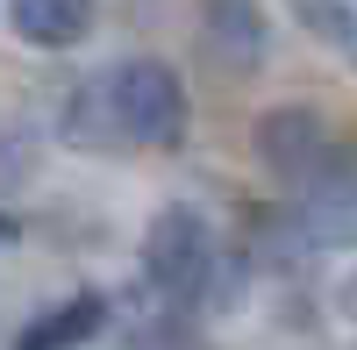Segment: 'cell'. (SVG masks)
<instances>
[{
	"label": "cell",
	"mask_w": 357,
	"mask_h": 350,
	"mask_svg": "<svg viewBox=\"0 0 357 350\" xmlns=\"http://www.w3.org/2000/svg\"><path fill=\"white\" fill-rule=\"evenodd\" d=\"M186 129V86L158 57H129L86 79L65 107V136L86 151H165Z\"/></svg>",
	"instance_id": "6da1fadb"
},
{
	"label": "cell",
	"mask_w": 357,
	"mask_h": 350,
	"mask_svg": "<svg viewBox=\"0 0 357 350\" xmlns=\"http://www.w3.org/2000/svg\"><path fill=\"white\" fill-rule=\"evenodd\" d=\"M143 272L172 307L207 300V286H215V229L193 208H165L151 222V236H143Z\"/></svg>",
	"instance_id": "7a4b0ae2"
},
{
	"label": "cell",
	"mask_w": 357,
	"mask_h": 350,
	"mask_svg": "<svg viewBox=\"0 0 357 350\" xmlns=\"http://www.w3.org/2000/svg\"><path fill=\"white\" fill-rule=\"evenodd\" d=\"M257 151L286 186H307V193L336 172V136H329V122L314 107H272L257 122Z\"/></svg>",
	"instance_id": "3957f363"
},
{
	"label": "cell",
	"mask_w": 357,
	"mask_h": 350,
	"mask_svg": "<svg viewBox=\"0 0 357 350\" xmlns=\"http://www.w3.org/2000/svg\"><path fill=\"white\" fill-rule=\"evenodd\" d=\"M8 22L36 50H72L93 29V0H8Z\"/></svg>",
	"instance_id": "277c9868"
},
{
	"label": "cell",
	"mask_w": 357,
	"mask_h": 350,
	"mask_svg": "<svg viewBox=\"0 0 357 350\" xmlns=\"http://www.w3.org/2000/svg\"><path fill=\"white\" fill-rule=\"evenodd\" d=\"M100 329H107V300L100 294H72V300L43 307L36 322L15 336V350H79V343H93Z\"/></svg>",
	"instance_id": "5b68a950"
},
{
	"label": "cell",
	"mask_w": 357,
	"mask_h": 350,
	"mask_svg": "<svg viewBox=\"0 0 357 350\" xmlns=\"http://www.w3.org/2000/svg\"><path fill=\"white\" fill-rule=\"evenodd\" d=\"M8 236H15V222H8V215H0V243H8Z\"/></svg>",
	"instance_id": "8992f818"
}]
</instances>
